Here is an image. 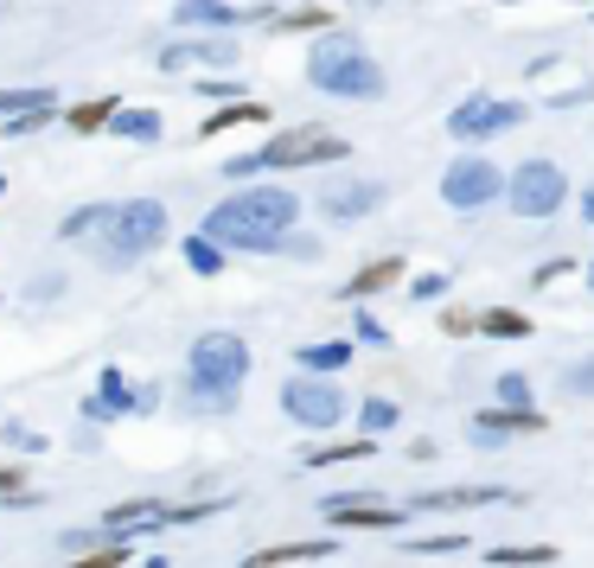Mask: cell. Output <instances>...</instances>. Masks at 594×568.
I'll list each match as a JSON object with an SVG mask.
<instances>
[{
	"label": "cell",
	"instance_id": "6da1fadb",
	"mask_svg": "<svg viewBox=\"0 0 594 568\" xmlns=\"http://www.w3.org/2000/svg\"><path fill=\"white\" fill-rule=\"evenodd\" d=\"M301 224V199L288 185H236V199L205 211V231L218 250H250V256H269L275 236Z\"/></svg>",
	"mask_w": 594,
	"mask_h": 568
},
{
	"label": "cell",
	"instance_id": "7a4b0ae2",
	"mask_svg": "<svg viewBox=\"0 0 594 568\" xmlns=\"http://www.w3.org/2000/svg\"><path fill=\"white\" fill-rule=\"evenodd\" d=\"M250 345L236 333H199L192 352H185V403L205 415H224L236 409V396L250 384Z\"/></svg>",
	"mask_w": 594,
	"mask_h": 568
},
{
	"label": "cell",
	"instance_id": "3957f363",
	"mask_svg": "<svg viewBox=\"0 0 594 568\" xmlns=\"http://www.w3.org/2000/svg\"><path fill=\"white\" fill-rule=\"evenodd\" d=\"M308 83L320 97H345V103H377L384 97V64L364 52L352 32H320L308 45Z\"/></svg>",
	"mask_w": 594,
	"mask_h": 568
},
{
	"label": "cell",
	"instance_id": "277c9868",
	"mask_svg": "<svg viewBox=\"0 0 594 568\" xmlns=\"http://www.w3.org/2000/svg\"><path fill=\"white\" fill-rule=\"evenodd\" d=\"M167 205L160 199H129V205H109L103 217V268H134L141 256H154L167 243Z\"/></svg>",
	"mask_w": 594,
	"mask_h": 568
},
{
	"label": "cell",
	"instance_id": "5b68a950",
	"mask_svg": "<svg viewBox=\"0 0 594 568\" xmlns=\"http://www.w3.org/2000/svg\"><path fill=\"white\" fill-rule=\"evenodd\" d=\"M282 415L294 428H308V435H326L339 428L345 415H352V396L339 389V377H320V371H294L282 384Z\"/></svg>",
	"mask_w": 594,
	"mask_h": 568
},
{
	"label": "cell",
	"instance_id": "8992f818",
	"mask_svg": "<svg viewBox=\"0 0 594 568\" xmlns=\"http://www.w3.org/2000/svg\"><path fill=\"white\" fill-rule=\"evenodd\" d=\"M505 205L517 211V217H556L568 199V173L556 166V160H524L512 180H505V192H499Z\"/></svg>",
	"mask_w": 594,
	"mask_h": 568
},
{
	"label": "cell",
	"instance_id": "52a82bcc",
	"mask_svg": "<svg viewBox=\"0 0 594 568\" xmlns=\"http://www.w3.org/2000/svg\"><path fill=\"white\" fill-rule=\"evenodd\" d=\"M352 148L339 141V134L326 129H294V134H275L269 148H256V173H294V166H333V160H345Z\"/></svg>",
	"mask_w": 594,
	"mask_h": 568
},
{
	"label": "cell",
	"instance_id": "ba28073f",
	"mask_svg": "<svg viewBox=\"0 0 594 568\" xmlns=\"http://www.w3.org/2000/svg\"><path fill=\"white\" fill-rule=\"evenodd\" d=\"M517 122H524V103H512V97H461L447 109V134L466 148H480L492 134H512Z\"/></svg>",
	"mask_w": 594,
	"mask_h": 568
},
{
	"label": "cell",
	"instance_id": "9c48e42d",
	"mask_svg": "<svg viewBox=\"0 0 594 568\" xmlns=\"http://www.w3.org/2000/svg\"><path fill=\"white\" fill-rule=\"evenodd\" d=\"M499 192H505V173L486 154H461V160H447V173H441V199L461 211V217L466 211H486Z\"/></svg>",
	"mask_w": 594,
	"mask_h": 568
},
{
	"label": "cell",
	"instance_id": "30bf717a",
	"mask_svg": "<svg viewBox=\"0 0 594 568\" xmlns=\"http://www.w3.org/2000/svg\"><path fill=\"white\" fill-rule=\"evenodd\" d=\"M320 517H326V530H396L410 505H390L371 491H333V498H320Z\"/></svg>",
	"mask_w": 594,
	"mask_h": 568
},
{
	"label": "cell",
	"instance_id": "8fae6325",
	"mask_svg": "<svg viewBox=\"0 0 594 568\" xmlns=\"http://www.w3.org/2000/svg\"><path fill=\"white\" fill-rule=\"evenodd\" d=\"M466 435H473V447H505L512 435H543V415L537 409H480L473 422H466Z\"/></svg>",
	"mask_w": 594,
	"mask_h": 568
},
{
	"label": "cell",
	"instance_id": "7c38bea8",
	"mask_svg": "<svg viewBox=\"0 0 594 568\" xmlns=\"http://www.w3.org/2000/svg\"><path fill=\"white\" fill-rule=\"evenodd\" d=\"M384 199L390 192L377 180H345V185H333V192L320 199V217H326V224H359V217H371Z\"/></svg>",
	"mask_w": 594,
	"mask_h": 568
},
{
	"label": "cell",
	"instance_id": "4fadbf2b",
	"mask_svg": "<svg viewBox=\"0 0 594 568\" xmlns=\"http://www.w3.org/2000/svg\"><path fill=\"white\" fill-rule=\"evenodd\" d=\"M512 491H499V486H441V491H422L410 511H480V505H505Z\"/></svg>",
	"mask_w": 594,
	"mask_h": 568
},
{
	"label": "cell",
	"instance_id": "5bb4252c",
	"mask_svg": "<svg viewBox=\"0 0 594 568\" xmlns=\"http://www.w3.org/2000/svg\"><path fill=\"white\" fill-rule=\"evenodd\" d=\"M173 20L192 27V32H231V27H243L250 13L231 7V0H180V7H173Z\"/></svg>",
	"mask_w": 594,
	"mask_h": 568
},
{
	"label": "cell",
	"instance_id": "9a60e30c",
	"mask_svg": "<svg viewBox=\"0 0 594 568\" xmlns=\"http://www.w3.org/2000/svg\"><path fill=\"white\" fill-rule=\"evenodd\" d=\"M320 556H339V542L333 537H320V542H275V549H256L250 562H236V568H282V562H320Z\"/></svg>",
	"mask_w": 594,
	"mask_h": 568
},
{
	"label": "cell",
	"instance_id": "2e32d148",
	"mask_svg": "<svg viewBox=\"0 0 594 568\" xmlns=\"http://www.w3.org/2000/svg\"><path fill=\"white\" fill-rule=\"evenodd\" d=\"M403 282V256L390 250V256H377V262H364L359 275L345 282V301H364V294H384V287H396Z\"/></svg>",
	"mask_w": 594,
	"mask_h": 568
},
{
	"label": "cell",
	"instance_id": "e0dca14e",
	"mask_svg": "<svg viewBox=\"0 0 594 568\" xmlns=\"http://www.w3.org/2000/svg\"><path fill=\"white\" fill-rule=\"evenodd\" d=\"M103 129H115L122 141H141V148H154L160 134H167V122H160V109H122V103H115V115H109Z\"/></svg>",
	"mask_w": 594,
	"mask_h": 568
},
{
	"label": "cell",
	"instance_id": "ac0fdd59",
	"mask_svg": "<svg viewBox=\"0 0 594 568\" xmlns=\"http://www.w3.org/2000/svg\"><path fill=\"white\" fill-rule=\"evenodd\" d=\"M294 358H301V371H320V377H339V371L352 364V338H313V345H301Z\"/></svg>",
	"mask_w": 594,
	"mask_h": 568
},
{
	"label": "cell",
	"instance_id": "d6986e66",
	"mask_svg": "<svg viewBox=\"0 0 594 568\" xmlns=\"http://www.w3.org/2000/svg\"><path fill=\"white\" fill-rule=\"evenodd\" d=\"M473 333H486V338H531V313L486 307V313H473Z\"/></svg>",
	"mask_w": 594,
	"mask_h": 568
},
{
	"label": "cell",
	"instance_id": "ffe728a7",
	"mask_svg": "<svg viewBox=\"0 0 594 568\" xmlns=\"http://www.w3.org/2000/svg\"><path fill=\"white\" fill-rule=\"evenodd\" d=\"M371 454H377V440L359 435V440H339V447H308L301 466H345V460H371Z\"/></svg>",
	"mask_w": 594,
	"mask_h": 568
},
{
	"label": "cell",
	"instance_id": "44dd1931",
	"mask_svg": "<svg viewBox=\"0 0 594 568\" xmlns=\"http://www.w3.org/2000/svg\"><path fill=\"white\" fill-rule=\"evenodd\" d=\"M396 422H403V409H396L390 396H364V403H359V428H364L371 440H377V435H390Z\"/></svg>",
	"mask_w": 594,
	"mask_h": 568
},
{
	"label": "cell",
	"instance_id": "7402d4cb",
	"mask_svg": "<svg viewBox=\"0 0 594 568\" xmlns=\"http://www.w3.org/2000/svg\"><path fill=\"white\" fill-rule=\"evenodd\" d=\"M97 396H103L115 415H134V389H129V377H122V364H103V377H97Z\"/></svg>",
	"mask_w": 594,
	"mask_h": 568
},
{
	"label": "cell",
	"instance_id": "603a6c76",
	"mask_svg": "<svg viewBox=\"0 0 594 568\" xmlns=\"http://www.w3.org/2000/svg\"><path fill=\"white\" fill-rule=\"evenodd\" d=\"M492 568H550L556 562V549L550 542H531V549H486Z\"/></svg>",
	"mask_w": 594,
	"mask_h": 568
},
{
	"label": "cell",
	"instance_id": "cb8c5ba5",
	"mask_svg": "<svg viewBox=\"0 0 594 568\" xmlns=\"http://www.w3.org/2000/svg\"><path fill=\"white\" fill-rule=\"evenodd\" d=\"M103 217H109L103 199H97V205H78L71 217H64V224H58V236H64V243H83V236H97V231H103Z\"/></svg>",
	"mask_w": 594,
	"mask_h": 568
},
{
	"label": "cell",
	"instance_id": "d4e9b609",
	"mask_svg": "<svg viewBox=\"0 0 594 568\" xmlns=\"http://www.w3.org/2000/svg\"><path fill=\"white\" fill-rule=\"evenodd\" d=\"M185 268L211 282V275H224V250H218L211 236H185Z\"/></svg>",
	"mask_w": 594,
	"mask_h": 568
},
{
	"label": "cell",
	"instance_id": "484cf974",
	"mask_svg": "<svg viewBox=\"0 0 594 568\" xmlns=\"http://www.w3.org/2000/svg\"><path fill=\"white\" fill-rule=\"evenodd\" d=\"M236 122H269V109L262 103H218L205 115V134H224V129H236Z\"/></svg>",
	"mask_w": 594,
	"mask_h": 568
},
{
	"label": "cell",
	"instance_id": "4316f807",
	"mask_svg": "<svg viewBox=\"0 0 594 568\" xmlns=\"http://www.w3.org/2000/svg\"><path fill=\"white\" fill-rule=\"evenodd\" d=\"M269 20H275V32H326L333 27L326 7H288V13H269Z\"/></svg>",
	"mask_w": 594,
	"mask_h": 568
},
{
	"label": "cell",
	"instance_id": "83f0119b",
	"mask_svg": "<svg viewBox=\"0 0 594 568\" xmlns=\"http://www.w3.org/2000/svg\"><path fill=\"white\" fill-rule=\"evenodd\" d=\"M52 115H58V103H32V109H20V115H0V129H7V141H27V134H39Z\"/></svg>",
	"mask_w": 594,
	"mask_h": 568
},
{
	"label": "cell",
	"instance_id": "f1b7e54d",
	"mask_svg": "<svg viewBox=\"0 0 594 568\" xmlns=\"http://www.w3.org/2000/svg\"><path fill=\"white\" fill-rule=\"evenodd\" d=\"M0 505H7V511H27V505H39V498L27 491V466H20V460L0 466Z\"/></svg>",
	"mask_w": 594,
	"mask_h": 568
},
{
	"label": "cell",
	"instance_id": "f546056e",
	"mask_svg": "<svg viewBox=\"0 0 594 568\" xmlns=\"http://www.w3.org/2000/svg\"><path fill=\"white\" fill-rule=\"evenodd\" d=\"M109 115H115V97H97V103H78V109H64V122H71L78 134H97V129L109 122Z\"/></svg>",
	"mask_w": 594,
	"mask_h": 568
},
{
	"label": "cell",
	"instance_id": "4dcf8cb0",
	"mask_svg": "<svg viewBox=\"0 0 594 568\" xmlns=\"http://www.w3.org/2000/svg\"><path fill=\"white\" fill-rule=\"evenodd\" d=\"M492 396H499V409H531V396H537V389H531L524 371H505V377L492 384Z\"/></svg>",
	"mask_w": 594,
	"mask_h": 568
},
{
	"label": "cell",
	"instance_id": "1f68e13d",
	"mask_svg": "<svg viewBox=\"0 0 594 568\" xmlns=\"http://www.w3.org/2000/svg\"><path fill=\"white\" fill-rule=\"evenodd\" d=\"M275 250H288L294 262H320V236H308V231H282V236H275Z\"/></svg>",
	"mask_w": 594,
	"mask_h": 568
},
{
	"label": "cell",
	"instance_id": "d6a6232c",
	"mask_svg": "<svg viewBox=\"0 0 594 568\" xmlns=\"http://www.w3.org/2000/svg\"><path fill=\"white\" fill-rule=\"evenodd\" d=\"M32 103H58L52 90H0V115H20V109Z\"/></svg>",
	"mask_w": 594,
	"mask_h": 568
},
{
	"label": "cell",
	"instance_id": "836d02e7",
	"mask_svg": "<svg viewBox=\"0 0 594 568\" xmlns=\"http://www.w3.org/2000/svg\"><path fill=\"white\" fill-rule=\"evenodd\" d=\"M435 294H447V268H429L410 282V301H435Z\"/></svg>",
	"mask_w": 594,
	"mask_h": 568
},
{
	"label": "cell",
	"instance_id": "e575fe53",
	"mask_svg": "<svg viewBox=\"0 0 594 568\" xmlns=\"http://www.w3.org/2000/svg\"><path fill=\"white\" fill-rule=\"evenodd\" d=\"M0 440H7V447H20V454H46V435H27L20 422H7V428H0Z\"/></svg>",
	"mask_w": 594,
	"mask_h": 568
},
{
	"label": "cell",
	"instance_id": "d590c367",
	"mask_svg": "<svg viewBox=\"0 0 594 568\" xmlns=\"http://www.w3.org/2000/svg\"><path fill=\"white\" fill-rule=\"evenodd\" d=\"M192 58H199V64H236V45H224V39H205V45H192Z\"/></svg>",
	"mask_w": 594,
	"mask_h": 568
},
{
	"label": "cell",
	"instance_id": "8d00e7d4",
	"mask_svg": "<svg viewBox=\"0 0 594 568\" xmlns=\"http://www.w3.org/2000/svg\"><path fill=\"white\" fill-rule=\"evenodd\" d=\"M78 409H83V422H97V428H103V422H115V409H109L103 396H83Z\"/></svg>",
	"mask_w": 594,
	"mask_h": 568
},
{
	"label": "cell",
	"instance_id": "74e56055",
	"mask_svg": "<svg viewBox=\"0 0 594 568\" xmlns=\"http://www.w3.org/2000/svg\"><path fill=\"white\" fill-rule=\"evenodd\" d=\"M568 268H575V262H543V268H537V275H531V287H550V282H563V275H568Z\"/></svg>",
	"mask_w": 594,
	"mask_h": 568
},
{
	"label": "cell",
	"instance_id": "f35d334b",
	"mask_svg": "<svg viewBox=\"0 0 594 568\" xmlns=\"http://www.w3.org/2000/svg\"><path fill=\"white\" fill-rule=\"evenodd\" d=\"M454 549H466V537H435V542H415V556H454Z\"/></svg>",
	"mask_w": 594,
	"mask_h": 568
},
{
	"label": "cell",
	"instance_id": "ab89813d",
	"mask_svg": "<svg viewBox=\"0 0 594 568\" xmlns=\"http://www.w3.org/2000/svg\"><path fill=\"white\" fill-rule=\"evenodd\" d=\"M185 64H192V45H167L160 52V71H185Z\"/></svg>",
	"mask_w": 594,
	"mask_h": 568
},
{
	"label": "cell",
	"instance_id": "60d3db41",
	"mask_svg": "<svg viewBox=\"0 0 594 568\" xmlns=\"http://www.w3.org/2000/svg\"><path fill=\"white\" fill-rule=\"evenodd\" d=\"M32 294H39V301H58V294H64V275H58V268H52V275H39Z\"/></svg>",
	"mask_w": 594,
	"mask_h": 568
},
{
	"label": "cell",
	"instance_id": "b9f144b4",
	"mask_svg": "<svg viewBox=\"0 0 594 568\" xmlns=\"http://www.w3.org/2000/svg\"><path fill=\"white\" fill-rule=\"evenodd\" d=\"M441 326H447V333H473V313H466V307H447V313H441Z\"/></svg>",
	"mask_w": 594,
	"mask_h": 568
},
{
	"label": "cell",
	"instance_id": "7bdbcfd3",
	"mask_svg": "<svg viewBox=\"0 0 594 568\" xmlns=\"http://www.w3.org/2000/svg\"><path fill=\"white\" fill-rule=\"evenodd\" d=\"M359 338H371V345H390V333L371 320V313H359Z\"/></svg>",
	"mask_w": 594,
	"mask_h": 568
},
{
	"label": "cell",
	"instance_id": "ee69618b",
	"mask_svg": "<svg viewBox=\"0 0 594 568\" xmlns=\"http://www.w3.org/2000/svg\"><path fill=\"white\" fill-rule=\"evenodd\" d=\"M0 192H7V173H0Z\"/></svg>",
	"mask_w": 594,
	"mask_h": 568
},
{
	"label": "cell",
	"instance_id": "f6af8a7d",
	"mask_svg": "<svg viewBox=\"0 0 594 568\" xmlns=\"http://www.w3.org/2000/svg\"><path fill=\"white\" fill-rule=\"evenodd\" d=\"M0 301H7V294H0Z\"/></svg>",
	"mask_w": 594,
	"mask_h": 568
},
{
	"label": "cell",
	"instance_id": "bcb514c9",
	"mask_svg": "<svg viewBox=\"0 0 594 568\" xmlns=\"http://www.w3.org/2000/svg\"><path fill=\"white\" fill-rule=\"evenodd\" d=\"M575 7H582V0H575Z\"/></svg>",
	"mask_w": 594,
	"mask_h": 568
}]
</instances>
